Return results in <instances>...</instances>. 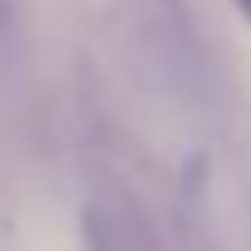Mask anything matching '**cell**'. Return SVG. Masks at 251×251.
<instances>
[{"instance_id": "cell-2", "label": "cell", "mask_w": 251, "mask_h": 251, "mask_svg": "<svg viewBox=\"0 0 251 251\" xmlns=\"http://www.w3.org/2000/svg\"><path fill=\"white\" fill-rule=\"evenodd\" d=\"M241 10H251V0H241Z\"/></svg>"}, {"instance_id": "cell-1", "label": "cell", "mask_w": 251, "mask_h": 251, "mask_svg": "<svg viewBox=\"0 0 251 251\" xmlns=\"http://www.w3.org/2000/svg\"><path fill=\"white\" fill-rule=\"evenodd\" d=\"M84 241H89V251H153L138 217L118 202H94L84 212Z\"/></svg>"}]
</instances>
